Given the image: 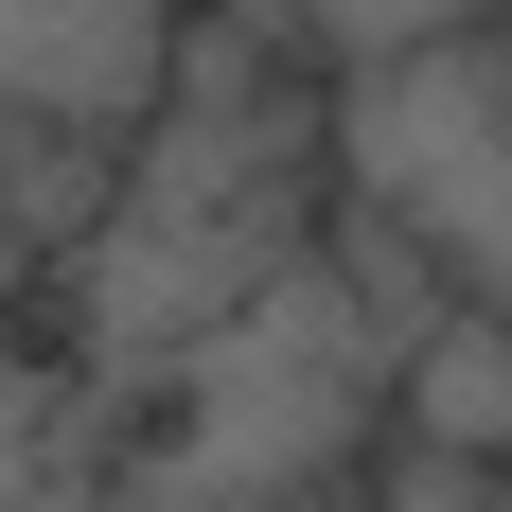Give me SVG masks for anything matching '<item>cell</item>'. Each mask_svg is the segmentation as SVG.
<instances>
[{
  "label": "cell",
  "mask_w": 512,
  "mask_h": 512,
  "mask_svg": "<svg viewBox=\"0 0 512 512\" xmlns=\"http://www.w3.org/2000/svg\"><path fill=\"white\" fill-rule=\"evenodd\" d=\"M177 18L195 0H0V124H53V142H124L177 71Z\"/></svg>",
  "instance_id": "2"
},
{
  "label": "cell",
  "mask_w": 512,
  "mask_h": 512,
  "mask_svg": "<svg viewBox=\"0 0 512 512\" xmlns=\"http://www.w3.org/2000/svg\"><path fill=\"white\" fill-rule=\"evenodd\" d=\"M0 512H124V389L0 336Z\"/></svg>",
  "instance_id": "3"
},
{
  "label": "cell",
  "mask_w": 512,
  "mask_h": 512,
  "mask_svg": "<svg viewBox=\"0 0 512 512\" xmlns=\"http://www.w3.org/2000/svg\"><path fill=\"white\" fill-rule=\"evenodd\" d=\"M336 195L407 230L460 301H512V18L424 36L336 89Z\"/></svg>",
  "instance_id": "1"
},
{
  "label": "cell",
  "mask_w": 512,
  "mask_h": 512,
  "mask_svg": "<svg viewBox=\"0 0 512 512\" xmlns=\"http://www.w3.org/2000/svg\"><path fill=\"white\" fill-rule=\"evenodd\" d=\"M354 495H371V512H512V495H495V460H442V442H371Z\"/></svg>",
  "instance_id": "6"
},
{
  "label": "cell",
  "mask_w": 512,
  "mask_h": 512,
  "mask_svg": "<svg viewBox=\"0 0 512 512\" xmlns=\"http://www.w3.org/2000/svg\"><path fill=\"white\" fill-rule=\"evenodd\" d=\"M0 159H18V124H0Z\"/></svg>",
  "instance_id": "7"
},
{
  "label": "cell",
  "mask_w": 512,
  "mask_h": 512,
  "mask_svg": "<svg viewBox=\"0 0 512 512\" xmlns=\"http://www.w3.org/2000/svg\"><path fill=\"white\" fill-rule=\"evenodd\" d=\"M230 18L283 36L318 89H354V71H389V53H424V36H477V18H512V0H230Z\"/></svg>",
  "instance_id": "5"
},
{
  "label": "cell",
  "mask_w": 512,
  "mask_h": 512,
  "mask_svg": "<svg viewBox=\"0 0 512 512\" xmlns=\"http://www.w3.org/2000/svg\"><path fill=\"white\" fill-rule=\"evenodd\" d=\"M389 442L512 460V301H442L407 354H389Z\"/></svg>",
  "instance_id": "4"
},
{
  "label": "cell",
  "mask_w": 512,
  "mask_h": 512,
  "mask_svg": "<svg viewBox=\"0 0 512 512\" xmlns=\"http://www.w3.org/2000/svg\"><path fill=\"white\" fill-rule=\"evenodd\" d=\"M495 495H512V460H495Z\"/></svg>",
  "instance_id": "8"
}]
</instances>
